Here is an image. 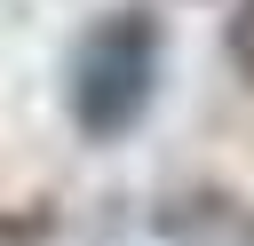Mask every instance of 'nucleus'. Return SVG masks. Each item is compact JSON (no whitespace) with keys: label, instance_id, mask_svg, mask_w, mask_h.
<instances>
[{"label":"nucleus","instance_id":"f257e3e1","mask_svg":"<svg viewBox=\"0 0 254 246\" xmlns=\"http://www.w3.org/2000/svg\"><path fill=\"white\" fill-rule=\"evenodd\" d=\"M64 103H71V127L87 143H119L151 119V103H159V24H151V8H111L79 32V48L64 63Z\"/></svg>","mask_w":254,"mask_h":246}]
</instances>
